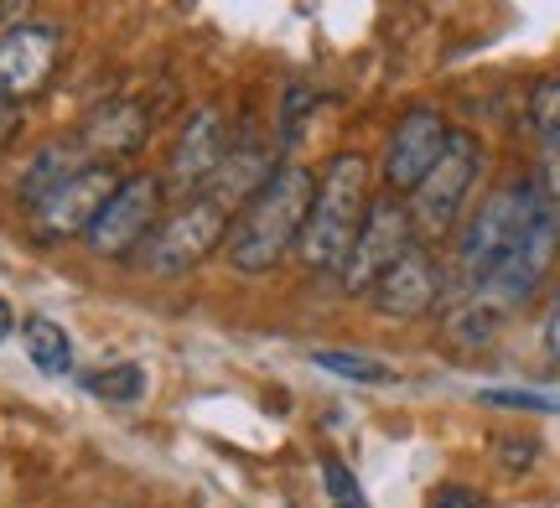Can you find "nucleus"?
I'll return each instance as SVG.
<instances>
[{
  "label": "nucleus",
  "mask_w": 560,
  "mask_h": 508,
  "mask_svg": "<svg viewBox=\"0 0 560 508\" xmlns=\"http://www.w3.org/2000/svg\"><path fill=\"white\" fill-rule=\"evenodd\" d=\"M312 198H317V172H312V166H296V162L276 166V177L229 218V239H223V245H229V264H234L240 275L276 270V264L301 245Z\"/></svg>",
  "instance_id": "1"
},
{
  "label": "nucleus",
  "mask_w": 560,
  "mask_h": 508,
  "mask_svg": "<svg viewBox=\"0 0 560 508\" xmlns=\"http://www.w3.org/2000/svg\"><path fill=\"white\" fill-rule=\"evenodd\" d=\"M369 182H374V166L363 162L359 151H338L327 172L317 182V198H312V213H306V228H301V264L312 275H342V264L353 255V239H359L363 218H369Z\"/></svg>",
  "instance_id": "2"
},
{
  "label": "nucleus",
  "mask_w": 560,
  "mask_h": 508,
  "mask_svg": "<svg viewBox=\"0 0 560 508\" xmlns=\"http://www.w3.org/2000/svg\"><path fill=\"white\" fill-rule=\"evenodd\" d=\"M540 213H545V192L535 177L499 187V192L472 213V224L462 228V245H457V264L472 291L529 239V228L540 224Z\"/></svg>",
  "instance_id": "3"
},
{
  "label": "nucleus",
  "mask_w": 560,
  "mask_h": 508,
  "mask_svg": "<svg viewBox=\"0 0 560 508\" xmlns=\"http://www.w3.org/2000/svg\"><path fill=\"white\" fill-rule=\"evenodd\" d=\"M478 172H482L478 141H472L467 130H452V141H446V151H441V162L431 166V177L405 198L420 245H436V239H446V234L457 228L462 208H467V198H472Z\"/></svg>",
  "instance_id": "4"
},
{
  "label": "nucleus",
  "mask_w": 560,
  "mask_h": 508,
  "mask_svg": "<svg viewBox=\"0 0 560 508\" xmlns=\"http://www.w3.org/2000/svg\"><path fill=\"white\" fill-rule=\"evenodd\" d=\"M229 239V213H223L213 198H187V203L166 218V224H156V234L145 239V255H140V264H145V275H161V281H182L187 270H198L213 249Z\"/></svg>",
  "instance_id": "5"
},
{
  "label": "nucleus",
  "mask_w": 560,
  "mask_h": 508,
  "mask_svg": "<svg viewBox=\"0 0 560 508\" xmlns=\"http://www.w3.org/2000/svg\"><path fill=\"white\" fill-rule=\"evenodd\" d=\"M416 224H410V208L405 198H374L369 203V218H363L359 239H353V255L342 264V291L348 296H363L389 275V264L405 260L416 249Z\"/></svg>",
  "instance_id": "6"
},
{
  "label": "nucleus",
  "mask_w": 560,
  "mask_h": 508,
  "mask_svg": "<svg viewBox=\"0 0 560 508\" xmlns=\"http://www.w3.org/2000/svg\"><path fill=\"white\" fill-rule=\"evenodd\" d=\"M161 203H166V182H161L156 172H136V177H125L120 192L104 203V213L94 218V228L83 234L94 255L104 260H125V255H136L145 239H151V228L161 218Z\"/></svg>",
  "instance_id": "7"
},
{
  "label": "nucleus",
  "mask_w": 560,
  "mask_h": 508,
  "mask_svg": "<svg viewBox=\"0 0 560 508\" xmlns=\"http://www.w3.org/2000/svg\"><path fill=\"white\" fill-rule=\"evenodd\" d=\"M120 172L109 162H89L83 172H73L68 182L52 192V198H42L32 208V218H37V234L42 239H73V234H89L94 218L104 213V203L120 192Z\"/></svg>",
  "instance_id": "8"
},
{
  "label": "nucleus",
  "mask_w": 560,
  "mask_h": 508,
  "mask_svg": "<svg viewBox=\"0 0 560 508\" xmlns=\"http://www.w3.org/2000/svg\"><path fill=\"white\" fill-rule=\"evenodd\" d=\"M446 141H452V130L441 120V109H431V104L405 109L400 125L389 130V145H384V182H389V192L410 198L431 177V166L441 162Z\"/></svg>",
  "instance_id": "9"
},
{
  "label": "nucleus",
  "mask_w": 560,
  "mask_h": 508,
  "mask_svg": "<svg viewBox=\"0 0 560 508\" xmlns=\"http://www.w3.org/2000/svg\"><path fill=\"white\" fill-rule=\"evenodd\" d=\"M229 120H223L219 104H202L192 120L182 125L177 145H172V162H166V192H182V198H198L202 187L213 182V172L229 156Z\"/></svg>",
  "instance_id": "10"
},
{
  "label": "nucleus",
  "mask_w": 560,
  "mask_h": 508,
  "mask_svg": "<svg viewBox=\"0 0 560 508\" xmlns=\"http://www.w3.org/2000/svg\"><path fill=\"white\" fill-rule=\"evenodd\" d=\"M556 245H560V224H556V213L545 208L540 224L529 228V239H524V245L514 249V255H509V260L472 291V296H482L493 311L509 317L514 306H524L529 296H535V285L545 281V270H550V260H556Z\"/></svg>",
  "instance_id": "11"
},
{
  "label": "nucleus",
  "mask_w": 560,
  "mask_h": 508,
  "mask_svg": "<svg viewBox=\"0 0 560 508\" xmlns=\"http://www.w3.org/2000/svg\"><path fill=\"white\" fill-rule=\"evenodd\" d=\"M62 52V32L52 21H21L0 37V99H26L47 88Z\"/></svg>",
  "instance_id": "12"
},
{
  "label": "nucleus",
  "mask_w": 560,
  "mask_h": 508,
  "mask_svg": "<svg viewBox=\"0 0 560 508\" xmlns=\"http://www.w3.org/2000/svg\"><path fill=\"white\" fill-rule=\"evenodd\" d=\"M369 296H374V306H380L384 317H395V322H416V317H425V311L436 306V296H441L436 255H431L425 245H416L405 260L389 264V275H384Z\"/></svg>",
  "instance_id": "13"
},
{
  "label": "nucleus",
  "mask_w": 560,
  "mask_h": 508,
  "mask_svg": "<svg viewBox=\"0 0 560 508\" xmlns=\"http://www.w3.org/2000/svg\"><path fill=\"white\" fill-rule=\"evenodd\" d=\"M276 166L280 162L270 156V145H265L255 130H244L240 141L229 145V156H223V166L213 172V182L202 187V198H213L223 213H240V208L276 177Z\"/></svg>",
  "instance_id": "14"
},
{
  "label": "nucleus",
  "mask_w": 560,
  "mask_h": 508,
  "mask_svg": "<svg viewBox=\"0 0 560 508\" xmlns=\"http://www.w3.org/2000/svg\"><path fill=\"white\" fill-rule=\"evenodd\" d=\"M79 141L89 145V156L104 162V156H136L140 141H145V109L130 99L120 104H100L89 120H83Z\"/></svg>",
  "instance_id": "15"
},
{
  "label": "nucleus",
  "mask_w": 560,
  "mask_h": 508,
  "mask_svg": "<svg viewBox=\"0 0 560 508\" xmlns=\"http://www.w3.org/2000/svg\"><path fill=\"white\" fill-rule=\"evenodd\" d=\"M94 162L89 156V145L73 135V141H52V145H42L37 151V162L26 166V177H21V198H26V208H37L42 198H52L73 172H83V166Z\"/></svg>",
  "instance_id": "16"
},
{
  "label": "nucleus",
  "mask_w": 560,
  "mask_h": 508,
  "mask_svg": "<svg viewBox=\"0 0 560 508\" xmlns=\"http://www.w3.org/2000/svg\"><path fill=\"white\" fill-rule=\"evenodd\" d=\"M21 343H26V358H32L37 374H47V379L73 374V338L62 332V322H52V317H26V322H21Z\"/></svg>",
  "instance_id": "17"
},
{
  "label": "nucleus",
  "mask_w": 560,
  "mask_h": 508,
  "mask_svg": "<svg viewBox=\"0 0 560 508\" xmlns=\"http://www.w3.org/2000/svg\"><path fill=\"white\" fill-rule=\"evenodd\" d=\"M312 364L338 374L348 385H395V368L380 364V358H363V353H342V347H317Z\"/></svg>",
  "instance_id": "18"
},
{
  "label": "nucleus",
  "mask_w": 560,
  "mask_h": 508,
  "mask_svg": "<svg viewBox=\"0 0 560 508\" xmlns=\"http://www.w3.org/2000/svg\"><path fill=\"white\" fill-rule=\"evenodd\" d=\"M83 389L109 400V405H136L140 394H145V374L136 364H109L100 374H83Z\"/></svg>",
  "instance_id": "19"
},
{
  "label": "nucleus",
  "mask_w": 560,
  "mask_h": 508,
  "mask_svg": "<svg viewBox=\"0 0 560 508\" xmlns=\"http://www.w3.org/2000/svg\"><path fill=\"white\" fill-rule=\"evenodd\" d=\"M529 125L550 156H560V79H540L529 94Z\"/></svg>",
  "instance_id": "20"
},
{
  "label": "nucleus",
  "mask_w": 560,
  "mask_h": 508,
  "mask_svg": "<svg viewBox=\"0 0 560 508\" xmlns=\"http://www.w3.org/2000/svg\"><path fill=\"white\" fill-rule=\"evenodd\" d=\"M322 488H327V498H332V508H369V498H363L359 477H353V468L342 462V457H322Z\"/></svg>",
  "instance_id": "21"
},
{
  "label": "nucleus",
  "mask_w": 560,
  "mask_h": 508,
  "mask_svg": "<svg viewBox=\"0 0 560 508\" xmlns=\"http://www.w3.org/2000/svg\"><path fill=\"white\" fill-rule=\"evenodd\" d=\"M478 400L482 405H499V410H545V415L560 410L556 394H529V389H482Z\"/></svg>",
  "instance_id": "22"
},
{
  "label": "nucleus",
  "mask_w": 560,
  "mask_h": 508,
  "mask_svg": "<svg viewBox=\"0 0 560 508\" xmlns=\"http://www.w3.org/2000/svg\"><path fill=\"white\" fill-rule=\"evenodd\" d=\"M431 508H488L478 488H462V483H446V488L431 493Z\"/></svg>",
  "instance_id": "23"
},
{
  "label": "nucleus",
  "mask_w": 560,
  "mask_h": 508,
  "mask_svg": "<svg viewBox=\"0 0 560 508\" xmlns=\"http://www.w3.org/2000/svg\"><path fill=\"white\" fill-rule=\"evenodd\" d=\"M535 451H540L535 436H509V441L499 447V457L509 462V468H529V462H535Z\"/></svg>",
  "instance_id": "24"
},
{
  "label": "nucleus",
  "mask_w": 560,
  "mask_h": 508,
  "mask_svg": "<svg viewBox=\"0 0 560 508\" xmlns=\"http://www.w3.org/2000/svg\"><path fill=\"white\" fill-rule=\"evenodd\" d=\"M545 347H550V358L560 364V296L550 306V317H545Z\"/></svg>",
  "instance_id": "25"
},
{
  "label": "nucleus",
  "mask_w": 560,
  "mask_h": 508,
  "mask_svg": "<svg viewBox=\"0 0 560 508\" xmlns=\"http://www.w3.org/2000/svg\"><path fill=\"white\" fill-rule=\"evenodd\" d=\"M16 130V109H11V99H0V141Z\"/></svg>",
  "instance_id": "26"
},
{
  "label": "nucleus",
  "mask_w": 560,
  "mask_h": 508,
  "mask_svg": "<svg viewBox=\"0 0 560 508\" xmlns=\"http://www.w3.org/2000/svg\"><path fill=\"white\" fill-rule=\"evenodd\" d=\"M5 332H11V306L0 302V338H5Z\"/></svg>",
  "instance_id": "27"
}]
</instances>
